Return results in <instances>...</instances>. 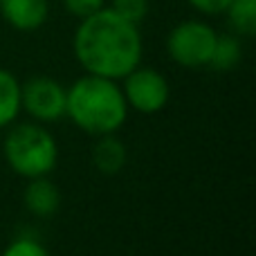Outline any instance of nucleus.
<instances>
[{
  "instance_id": "nucleus-1",
  "label": "nucleus",
  "mask_w": 256,
  "mask_h": 256,
  "mask_svg": "<svg viewBox=\"0 0 256 256\" xmlns=\"http://www.w3.org/2000/svg\"><path fill=\"white\" fill-rule=\"evenodd\" d=\"M74 56L88 74L122 81L142 63V34L135 22L110 7L81 18L74 32Z\"/></svg>"
},
{
  "instance_id": "nucleus-2",
  "label": "nucleus",
  "mask_w": 256,
  "mask_h": 256,
  "mask_svg": "<svg viewBox=\"0 0 256 256\" xmlns=\"http://www.w3.org/2000/svg\"><path fill=\"white\" fill-rule=\"evenodd\" d=\"M66 117H70L76 128L94 137L117 132L128 117L122 86L106 76L86 72L68 88Z\"/></svg>"
},
{
  "instance_id": "nucleus-3",
  "label": "nucleus",
  "mask_w": 256,
  "mask_h": 256,
  "mask_svg": "<svg viewBox=\"0 0 256 256\" xmlns=\"http://www.w3.org/2000/svg\"><path fill=\"white\" fill-rule=\"evenodd\" d=\"M2 150L9 168L27 180L50 176L58 164L56 140L38 122L14 126L4 137Z\"/></svg>"
},
{
  "instance_id": "nucleus-4",
  "label": "nucleus",
  "mask_w": 256,
  "mask_h": 256,
  "mask_svg": "<svg viewBox=\"0 0 256 256\" xmlns=\"http://www.w3.org/2000/svg\"><path fill=\"white\" fill-rule=\"evenodd\" d=\"M218 32L202 20H182L168 32V56L182 68H204L214 52Z\"/></svg>"
},
{
  "instance_id": "nucleus-5",
  "label": "nucleus",
  "mask_w": 256,
  "mask_h": 256,
  "mask_svg": "<svg viewBox=\"0 0 256 256\" xmlns=\"http://www.w3.org/2000/svg\"><path fill=\"white\" fill-rule=\"evenodd\" d=\"M122 92L128 108L144 115H155L168 104L171 88L162 72L137 66L122 79Z\"/></svg>"
},
{
  "instance_id": "nucleus-6",
  "label": "nucleus",
  "mask_w": 256,
  "mask_h": 256,
  "mask_svg": "<svg viewBox=\"0 0 256 256\" xmlns=\"http://www.w3.org/2000/svg\"><path fill=\"white\" fill-rule=\"evenodd\" d=\"M68 88L52 76H32L20 86V106L38 124H52L66 117Z\"/></svg>"
},
{
  "instance_id": "nucleus-7",
  "label": "nucleus",
  "mask_w": 256,
  "mask_h": 256,
  "mask_svg": "<svg viewBox=\"0 0 256 256\" xmlns=\"http://www.w3.org/2000/svg\"><path fill=\"white\" fill-rule=\"evenodd\" d=\"M2 18L18 32H36L50 14L48 0H0Z\"/></svg>"
},
{
  "instance_id": "nucleus-8",
  "label": "nucleus",
  "mask_w": 256,
  "mask_h": 256,
  "mask_svg": "<svg viewBox=\"0 0 256 256\" xmlns=\"http://www.w3.org/2000/svg\"><path fill=\"white\" fill-rule=\"evenodd\" d=\"M22 200H25V207L30 214L38 218H50L61 207V191L48 176L32 178L25 186Z\"/></svg>"
},
{
  "instance_id": "nucleus-9",
  "label": "nucleus",
  "mask_w": 256,
  "mask_h": 256,
  "mask_svg": "<svg viewBox=\"0 0 256 256\" xmlns=\"http://www.w3.org/2000/svg\"><path fill=\"white\" fill-rule=\"evenodd\" d=\"M126 160H128V150L124 142L120 137H115V132L97 137V142L92 146V164L99 173L115 176L126 166Z\"/></svg>"
},
{
  "instance_id": "nucleus-10",
  "label": "nucleus",
  "mask_w": 256,
  "mask_h": 256,
  "mask_svg": "<svg viewBox=\"0 0 256 256\" xmlns=\"http://www.w3.org/2000/svg\"><path fill=\"white\" fill-rule=\"evenodd\" d=\"M20 81L0 68V128H7L20 115Z\"/></svg>"
},
{
  "instance_id": "nucleus-11",
  "label": "nucleus",
  "mask_w": 256,
  "mask_h": 256,
  "mask_svg": "<svg viewBox=\"0 0 256 256\" xmlns=\"http://www.w3.org/2000/svg\"><path fill=\"white\" fill-rule=\"evenodd\" d=\"M240 56H243V48H240V40L232 34H218L216 43H214V52L209 58V68L214 70L227 72L232 68L238 66Z\"/></svg>"
},
{
  "instance_id": "nucleus-12",
  "label": "nucleus",
  "mask_w": 256,
  "mask_h": 256,
  "mask_svg": "<svg viewBox=\"0 0 256 256\" xmlns=\"http://www.w3.org/2000/svg\"><path fill=\"white\" fill-rule=\"evenodd\" d=\"M225 14L236 34L252 36L256 32V0H232Z\"/></svg>"
},
{
  "instance_id": "nucleus-13",
  "label": "nucleus",
  "mask_w": 256,
  "mask_h": 256,
  "mask_svg": "<svg viewBox=\"0 0 256 256\" xmlns=\"http://www.w3.org/2000/svg\"><path fill=\"white\" fill-rule=\"evenodd\" d=\"M2 256H50V252L40 240L30 238V236H18L4 248Z\"/></svg>"
},
{
  "instance_id": "nucleus-14",
  "label": "nucleus",
  "mask_w": 256,
  "mask_h": 256,
  "mask_svg": "<svg viewBox=\"0 0 256 256\" xmlns=\"http://www.w3.org/2000/svg\"><path fill=\"white\" fill-rule=\"evenodd\" d=\"M110 9L115 14H120L122 18H126V20L140 25L148 14V0H112Z\"/></svg>"
},
{
  "instance_id": "nucleus-15",
  "label": "nucleus",
  "mask_w": 256,
  "mask_h": 256,
  "mask_svg": "<svg viewBox=\"0 0 256 256\" xmlns=\"http://www.w3.org/2000/svg\"><path fill=\"white\" fill-rule=\"evenodd\" d=\"M104 2H106V0H63V7H66V12L72 14V16L86 18V16H90V14L99 12V9L104 7Z\"/></svg>"
},
{
  "instance_id": "nucleus-16",
  "label": "nucleus",
  "mask_w": 256,
  "mask_h": 256,
  "mask_svg": "<svg viewBox=\"0 0 256 256\" xmlns=\"http://www.w3.org/2000/svg\"><path fill=\"white\" fill-rule=\"evenodd\" d=\"M196 12L207 14V16H216V14H225L232 0H186Z\"/></svg>"
}]
</instances>
